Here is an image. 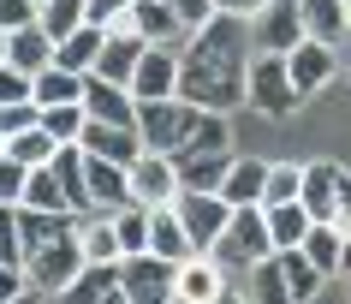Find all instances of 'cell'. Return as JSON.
Returning a JSON list of instances; mask_svg holds the SVG:
<instances>
[{
  "instance_id": "cell-16",
  "label": "cell",
  "mask_w": 351,
  "mask_h": 304,
  "mask_svg": "<svg viewBox=\"0 0 351 304\" xmlns=\"http://www.w3.org/2000/svg\"><path fill=\"white\" fill-rule=\"evenodd\" d=\"M298 6H304V36L328 42V48L351 42V0H298Z\"/></svg>"
},
{
  "instance_id": "cell-27",
  "label": "cell",
  "mask_w": 351,
  "mask_h": 304,
  "mask_svg": "<svg viewBox=\"0 0 351 304\" xmlns=\"http://www.w3.org/2000/svg\"><path fill=\"white\" fill-rule=\"evenodd\" d=\"M268 227H274V250H292V245L310 239L315 215L304 209V203H274V209H268Z\"/></svg>"
},
{
  "instance_id": "cell-5",
  "label": "cell",
  "mask_w": 351,
  "mask_h": 304,
  "mask_svg": "<svg viewBox=\"0 0 351 304\" xmlns=\"http://www.w3.org/2000/svg\"><path fill=\"white\" fill-rule=\"evenodd\" d=\"M84 245H77V233H66V239H54V245H36L30 257H24V281H30V292L36 299H60L66 286L84 274Z\"/></svg>"
},
{
  "instance_id": "cell-26",
  "label": "cell",
  "mask_w": 351,
  "mask_h": 304,
  "mask_svg": "<svg viewBox=\"0 0 351 304\" xmlns=\"http://www.w3.org/2000/svg\"><path fill=\"white\" fill-rule=\"evenodd\" d=\"M108 292H119V263H84V274H77L60 299L66 304H101Z\"/></svg>"
},
{
  "instance_id": "cell-4",
  "label": "cell",
  "mask_w": 351,
  "mask_h": 304,
  "mask_svg": "<svg viewBox=\"0 0 351 304\" xmlns=\"http://www.w3.org/2000/svg\"><path fill=\"white\" fill-rule=\"evenodd\" d=\"M298 102H304V90L292 84L286 54H256V60H250V90H244V108H256V114H268V119H292Z\"/></svg>"
},
{
  "instance_id": "cell-31",
  "label": "cell",
  "mask_w": 351,
  "mask_h": 304,
  "mask_svg": "<svg viewBox=\"0 0 351 304\" xmlns=\"http://www.w3.org/2000/svg\"><path fill=\"white\" fill-rule=\"evenodd\" d=\"M339 250H346V233L333 227V221H315V227H310V239H304V257H310V263L322 268L328 281L339 274Z\"/></svg>"
},
{
  "instance_id": "cell-32",
  "label": "cell",
  "mask_w": 351,
  "mask_h": 304,
  "mask_svg": "<svg viewBox=\"0 0 351 304\" xmlns=\"http://www.w3.org/2000/svg\"><path fill=\"white\" fill-rule=\"evenodd\" d=\"M304 197V161H268V185H262V209L298 203Z\"/></svg>"
},
{
  "instance_id": "cell-42",
  "label": "cell",
  "mask_w": 351,
  "mask_h": 304,
  "mask_svg": "<svg viewBox=\"0 0 351 304\" xmlns=\"http://www.w3.org/2000/svg\"><path fill=\"white\" fill-rule=\"evenodd\" d=\"M24 292H30V281H24V268H6V263H0V304H19Z\"/></svg>"
},
{
  "instance_id": "cell-22",
  "label": "cell",
  "mask_w": 351,
  "mask_h": 304,
  "mask_svg": "<svg viewBox=\"0 0 351 304\" xmlns=\"http://www.w3.org/2000/svg\"><path fill=\"white\" fill-rule=\"evenodd\" d=\"M77 245L90 263H125V245H119V233H113V215H77Z\"/></svg>"
},
{
  "instance_id": "cell-14",
  "label": "cell",
  "mask_w": 351,
  "mask_h": 304,
  "mask_svg": "<svg viewBox=\"0 0 351 304\" xmlns=\"http://www.w3.org/2000/svg\"><path fill=\"white\" fill-rule=\"evenodd\" d=\"M149 250L167 257V263H191V257H203V250L191 245V233H185V221H179L173 203H155V209H149Z\"/></svg>"
},
{
  "instance_id": "cell-39",
  "label": "cell",
  "mask_w": 351,
  "mask_h": 304,
  "mask_svg": "<svg viewBox=\"0 0 351 304\" xmlns=\"http://www.w3.org/2000/svg\"><path fill=\"white\" fill-rule=\"evenodd\" d=\"M24 185H30V167L24 161H0V203H24Z\"/></svg>"
},
{
  "instance_id": "cell-29",
  "label": "cell",
  "mask_w": 351,
  "mask_h": 304,
  "mask_svg": "<svg viewBox=\"0 0 351 304\" xmlns=\"http://www.w3.org/2000/svg\"><path fill=\"white\" fill-rule=\"evenodd\" d=\"M36 24H42L54 42H66L72 30H84V24H90V0H42Z\"/></svg>"
},
{
  "instance_id": "cell-37",
  "label": "cell",
  "mask_w": 351,
  "mask_h": 304,
  "mask_svg": "<svg viewBox=\"0 0 351 304\" xmlns=\"http://www.w3.org/2000/svg\"><path fill=\"white\" fill-rule=\"evenodd\" d=\"M113 233H119L125 257L149 250V203H131V209H119V215H113Z\"/></svg>"
},
{
  "instance_id": "cell-1",
  "label": "cell",
  "mask_w": 351,
  "mask_h": 304,
  "mask_svg": "<svg viewBox=\"0 0 351 304\" xmlns=\"http://www.w3.org/2000/svg\"><path fill=\"white\" fill-rule=\"evenodd\" d=\"M250 19H232V12H215L203 30H191V42L179 48V95L208 108V114H232L244 108V90H250Z\"/></svg>"
},
{
  "instance_id": "cell-13",
  "label": "cell",
  "mask_w": 351,
  "mask_h": 304,
  "mask_svg": "<svg viewBox=\"0 0 351 304\" xmlns=\"http://www.w3.org/2000/svg\"><path fill=\"white\" fill-rule=\"evenodd\" d=\"M77 143L90 155H101V161H119V167H131V161L143 155V132H137V126H108V119H90Z\"/></svg>"
},
{
  "instance_id": "cell-17",
  "label": "cell",
  "mask_w": 351,
  "mask_h": 304,
  "mask_svg": "<svg viewBox=\"0 0 351 304\" xmlns=\"http://www.w3.org/2000/svg\"><path fill=\"white\" fill-rule=\"evenodd\" d=\"M315 221L339 215V161H304V197H298Z\"/></svg>"
},
{
  "instance_id": "cell-6",
  "label": "cell",
  "mask_w": 351,
  "mask_h": 304,
  "mask_svg": "<svg viewBox=\"0 0 351 304\" xmlns=\"http://www.w3.org/2000/svg\"><path fill=\"white\" fill-rule=\"evenodd\" d=\"M119 286L131 304H173L179 299V263H167L155 250H137L119 263Z\"/></svg>"
},
{
  "instance_id": "cell-41",
  "label": "cell",
  "mask_w": 351,
  "mask_h": 304,
  "mask_svg": "<svg viewBox=\"0 0 351 304\" xmlns=\"http://www.w3.org/2000/svg\"><path fill=\"white\" fill-rule=\"evenodd\" d=\"M167 6H173V12H179V19H185V30H203V24L215 19V12H221V6H215V0H167Z\"/></svg>"
},
{
  "instance_id": "cell-15",
  "label": "cell",
  "mask_w": 351,
  "mask_h": 304,
  "mask_svg": "<svg viewBox=\"0 0 351 304\" xmlns=\"http://www.w3.org/2000/svg\"><path fill=\"white\" fill-rule=\"evenodd\" d=\"M84 108H90V119H108V126H137V95L95 72L84 78Z\"/></svg>"
},
{
  "instance_id": "cell-48",
  "label": "cell",
  "mask_w": 351,
  "mask_h": 304,
  "mask_svg": "<svg viewBox=\"0 0 351 304\" xmlns=\"http://www.w3.org/2000/svg\"><path fill=\"white\" fill-rule=\"evenodd\" d=\"M19 304H48V299H36V292H24V299H19Z\"/></svg>"
},
{
  "instance_id": "cell-21",
  "label": "cell",
  "mask_w": 351,
  "mask_h": 304,
  "mask_svg": "<svg viewBox=\"0 0 351 304\" xmlns=\"http://www.w3.org/2000/svg\"><path fill=\"white\" fill-rule=\"evenodd\" d=\"M101 48H108V30H101V24H84V30H72V36L54 48V66H66V72H77V78H90L95 60H101Z\"/></svg>"
},
{
  "instance_id": "cell-25",
  "label": "cell",
  "mask_w": 351,
  "mask_h": 304,
  "mask_svg": "<svg viewBox=\"0 0 351 304\" xmlns=\"http://www.w3.org/2000/svg\"><path fill=\"white\" fill-rule=\"evenodd\" d=\"M274 263H280V274H286V286H292V299H298V304H310L315 292H322V281H328V274H322V268L304 257V245L274 250Z\"/></svg>"
},
{
  "instance_id": "cell-52",
  "label": "cell",
  "mask_w": 351,
  "mask_h": 304,
  "mask_svg": "<svg viewBox=\"0 0 351 304\" xmlns=\"http://www.w3.org/2000/svg\"><path fill=\"white\" fill-rule=\"evenodd\" d=\"M173 304H185V299H173Z\"/></svg>"
},
{
  "instance_id": "cell-2",
  "label": "cell",
  "mask_w": 351,
  "mask_h": 304,
  "mask_svg": "<svg viewBox=\"0 0 351 304\" xmlns=\"http://www.w3.org/2000/svg\"><path fill=\"white\" fill-rule=\"evenodd\" d=\"M203 126V108L185 102V95H173V102H137V132H143V150L155 155H179L191 150V137Z\"/></svg>"
},
{
  "instance_id": "cell-19",
  "label": "cell",
  "mask_w": 351,
  "mask_h": 304,
  "mask_svg": "<svg viewBox=\"0 0 351 304\" xmlns=\"http://www.w3.org/2000/svg\"><path fill=\"white\" fill-rule=\"evenodd\" d=\"M226 292V268L215 263V257H191V263H179V299L185 304H215Z\"/></svg>"
},
{
  "instance_id": "cell-43",
  "label": "cell",
  "mask_w": 351,
  "mask_h": 304,
  "mask_svg": "<svg viewBox=\"0 0 351 304\" xmlns=\"http://www.w3.org/2000/svg\"><path fill=\"white\" fill-rule=\"evenodd\" d=\"M131 6H137V0H90V24H101V30H108V24L119 19V12H131Z\"/></svg>"
},
{
  "instance_id": "cell-34",
  "label": "cell",
  "mask_w": 351,
  "mask_h": 304,
  "mask_svg": "<svg viewBox=\"0 0 351 304\" xmlns=\"http://www.w3.org/2000/svg\"><path fill=\"white\" fill-rule=\"evenodd\" d=\"M90 126V108L84 102H66V108H42V132L54 137V143H77Z\"/></svg>"
},
{
  "instance_id": "cell-49",
  "label": "cell",
  "mask_w": 351,
  "mask_h": 304,
  "mask_svg": "<svg viewBox=\"0 0 351 304\" xmlns=\"http://www.w3.org/2000/svg\"><path fill=\"white\" fill-rule=\"evenodd\" d=\"M0 66H6V30H0Z\"/></svg>"
},
{
  "instance_id": "cell-44",
  "label": "cell",
  "mask_w": 351,
  "mask_h": 304,
  "mask_svg": "<svg viewBox=\"0 0 351 304\" xmlns=\"http://www.w3.org/2000/svg\"><path fill=\"white\" fill-rule=\"evenodd\" d=\"M333 227L351 233V167H339V215H333Z\"/></svg>"
},
{
  "instance_id": "cell-12",
  "label": "cell",
  "mask_w": 351,
  "mask_h": 304,
  "mask_svg": "<svg viewBox=\"0 0 351 304\" xmlns=\"http://www.w3.org/2000/svg\"><path fill=\"white\" fill-rule=\"evenodd\" d=\"M131 30H137L143 42H155V48H185L191 42L185 19H179L167 0H137V6H131Z\"/></svg>"
},
{
  "instance_id": "cell-45",
  "label": "cell",
  "mask_w": 351,
  "mask_h": 304,
  "mask_svg": "<svg viewBox=\"0 0 351 304\" xmlns=\"http://www.w3.org/2000/svg\"><path fill=\"white\" fill-rule=\"evenodd\" d=\"M339 274H351V233H346V250H339Z\"/></svg>"
},
{
  "instance_id": "cell-20",
  "label": "cell",
  "mask_w": 351,
  "mask_h": 304,
  "mask_svg": "<svg viewBox=\"0 0 351 304\" xmlns=\"http://www.w3.org/2000/svg\"><path fill=\"white\" fill-rule=\"evenodd\" d=\"M54 48H60V42L48 36L42 24H24V30H12V36H6V60H12L19 72H30V78L54 66Z\"/></svg>"
},
{
  "instance_id": "cell-10",
  "label": "cell",
  "mask_w": 351,
  "mask_h": 304,
  "mask_svg": "<svg viewBox=\"0 0 351 304\" xmlns=\"http://www.w3.org/2000/svg\"><path fill=\"white\" fill-rule=\"evenodd\" d=\"M286 66H292V84L304 90V102H310V95H322V90L333 84V72H339V54H333L328 42L304 36L292 54H286Z\"/></svg>"
},
{
  "instance_id": "cell-50",
  "label": "cell",
  "mask_w": 351,
  "mask_h": 304,
  "mask_svg": "<svg viewBox=\"0 0 351 304\" xmlns=\"http://www.w3.org/2000/svg\"><path fill=\"white\" fill-rule=\"evenodd\" d=\"M0 161H6V137H0Z\"/></svg>"
},
{
  "instance_id": "cell-11",
  "label": "cell",
  "mask_w": 351,
  "mask_h": 304,
  "mask_svg": "<svg viewBox=\"0 0 351 304\" xmlns=\"http://www.w3.org/2000/svg\"><path fill=\"white\" fill-rule=\"evenodd\" d=\"M131 95H137V102H173V95H179V48H155V42H149L143 66L131 78Z\"/></svg>"
},
{
  "instance_id": "cell-3",
  "label": "cell",
  "mask_w": 351,
  "mask_h": 304,
  "mask_svg": "<svg viewBox=\"0 0 351 304\" xmlns=\"http://www.w3.org/2000/svg\"><path fill=\"white\" fill-rule=\"evenodd\" d=\"M215 263L226 268V274H250L256 263H268L274 257V227H268V209H232V227L221 233V245L208 250Z\"/></svg>"
},
{
  "instance_id": "cell-28",
  "label": "cell",
  "mask_w": 351,
  "mask_h": 304,
  "mask_svg": "<svg viewBox=\"0 0 351 304\" xmlns=\"http://www.w3.org/2000/svg\"><path fill=\"white\" fill-rule=\"evenodd\" d=\"M244 299H250V304H298L274 257H268V263H256L250 274H244Z\"/></svg>"
},
{
  "instance_id": "cell-47",
  "label": "cell",
  "mask_w": 351,
  "mask_h": 304,
  "mask_svg": "<svg viewBox=\"0 0 351 304\" xmlns=\"http://www.w3.org/2000/svg\"><path fill=\"white\" fill-rule=\"evenodd\" d=\"M101 304H131V299H125V286H119V292H108V299H101Z\"/></svg>"
},
{
  "instance_id": "cell-51",
  "label": "cell",
  "mask_w": 351,
  "mask_h": 304,
  "mask_svg": "<svg viewBox=\"0 0 351 304\" xmlns=\"http://www.w3.org/2000/svg\"><path fill=\"white\" fill-rule=\"evenodd\" d=\"M48 304H66V299H48Z\"/></svg>"
},
{
  "instance_id": "cell-36",
  "label": "cell",
  "mask_w": 351,
  "mask_h": 304,
  "mask_svg": "<svg viewBox=\"0 0 351 304\" xmlns=\"http://www.w3.org/2000/svg\"><path fill=\"white\" fill-rule=\"evenodd\" d=\"M191 150H197V155H232V119L203 108V126H197V137H191Z\"/></svg>"
},
{
  "instance_id": "cell-30",
  "label": "cell",
  "mask_w": 351,
  "mask_h": 304,
  "mask_svg": "<svg viewBox=\"0 0 351 304\" xmlns=\"http://www.w3.org/2000/svg\"><path fill=\"white\" fill-rule=\"evenodd\" d=\"M24 209H54V215H72V203H66V185H60L54 161H48V167H30V185H24Z\"/></svg>"
},
{
  "instance_id": "cell-35",
  "label": "cell",
  "mask_w": 351,
  "mask_h": 304,
  "mask_svg": "<svg viewBox=\"0 0 351 304\" xmlns=\"http://www.w3.org/2000/svg\"><path fill=\"white\" fill-rule=\"evenodd\" d=\"M6 155H12V161H24V167H48V161H54L60 155V143L48 132H19V137H6Z\"/></svg>"
},
{
  "instance_id": "cell-33",
  "label": "cell",
  "mask_w": 351,
  "mask_h": 304,
  "mask_svg": "<svg viewBox=\"0 0 351 304\" xmlns=\"http://www.w3.org/2000/svg\"><path fill=\"white\" fill-rule=\"evenodd\" d=\"M36 102H42V108H66V102H84V78L66 72V66H48V72H36Z\"/></svg>"
},
{
  "instance_id": "cell-8",
  "label": "cell",
  "mask_w": 351,
  "mask_h": 304,
  "mask_svg": "<svg viewBox=\"0 0 351 304\" xmlns=\"http://www.w3.org/2000/svg\"><path fill=\"white\" fill-rule=\"evenodd\" d=\"M250 36H256V54H292L304 42V6L298 0H268L250 19Z\"/></svg>"
},
{
  "instance_id": "cell-23",
  "label": "cell",
  "mask_w": 351,
  "mask_h": 304,
  "mask_svg": "<svg viewBox=\"0 0 351 304\" xmlns=\"http://www.w3.org/2000/svg\"><path fill=\"white\" fill-rule=\"evenodd\" d=\"M262 185H268V161H256V155H250V161H232V173H226V185H221V197L226 203H232V209H256L262 203Z\"/></svg>"
},
{
  "instance_id": "cell-18",
  "label": "cell",
  "mask_w": 351,
  "mask_h": 304,
  "mask_svg": "<svg viewBox=\"0 0 351 304\" xmlns=\"http://www.w3.org/2000/svg\"><path fill=\"white\" fill-rule=\"evenodd\" d=\"M149 42L137 36V30H125V36H108V48H101V60H95V78H108V84H125L137 78V66H143Z\"/></svg>"
},
{
  "instance_id": "cell-46",
  "label": "cell",
  "mask_w": 351,
  "mask_h": 304,
  "mask_svg": "<svg viewBox=\"0 0 351 304\" xmlns=\"http://www.w3.org/2000/svg\"><path fill=\"white\" fill-rule=\"evenodd\" d=\"M215 304H250V299H244V292H232V286H226V292H221V299H215Z\"/></svg>"
},
{
  "instance_id": "cell-40",
  "label": "cell",
  "mask_w": 351,
  "mask_h": 304,
  "mask_svg": "<svg viewBox=\"0 0 351 304\" xmlns=\"http://www.w3.org/2000/svg\"><path fill=\"white\" fill-rule=\"evenodd\" d=\"M42 0H0V30L12 36V30H24V24H36Z\"/></svg>"
},
{
  "instance_id": "cell-38",
  "label": "cell",
  "mask_w": 351,
  "mask_h": 304,
  "mask_svg": "<svg viewBox=\"0 0 351 304\" xmlns=\"http://www.w3.org/2000/svg\"><path fill=\"white\" fill-rule=\"evenodd\" d=\"M19 102H36V78L19 72L12 60L0 66V108H19Z\"/></svg>"
},
{
  "instance_id": "cell-9",
  "label": "cell",
  "mask_w": 351,
  "mask_h": 304,
  "mask_svg": "<svg viewBox=\"0 0 351 304\" xmlns=\"http://www.w3.org/2000/svg\"><path fill=\"white\" fill-rule=\"evenodd\" d=\"M131 191H137V203H179V161L173 155H155V150H143L137 161H131Z\"/></svg>"
},
{
  "instance_id": "cell-53",
  "label": "cell",
  "mask_w": 351,
  "mask_h": 304,
  "mask_svg": "<svg viewBox=\"0 0 351 304\" xmlns=\"http://www.w3.org/2000/svg\"><path fill=\"white\" fill-rule=\"evenodd\" d=\"M346 286H351V274H346Z\"/></svg>"
},
{
  "instance_id": "cell-7",
  "label": "cell",
  "mask_w": 351,
  "mask_h": 304,
  "mask_svg": "<svg viewBox=\"0 0 351 304\" xmlns=\"http://www.w3.org/2000/svg\"><path fill=\"white\" fill-rule=\"evenodd\" d=\"M179 221H185V233H191V245L197 250H215L221 245V233L232 227V203H226L221 191H179Z\"/></svg>"
},
{
  "instance_id": "cell-24",
  "label": "cell",
  "mask_w": 351,
  "mask_h": 304,
  "mask_svg": "<svg viewBox=\"0 0 351 304\" xmlns=\"http://www.w3.org/2000/svg\"><path fill=\"white\" fill-rule=\"evenodd\" d=\"M232 161L239 155H179V185L185 191H221L226 185V173H232Z\"/></svg>"
}]
</instances>
